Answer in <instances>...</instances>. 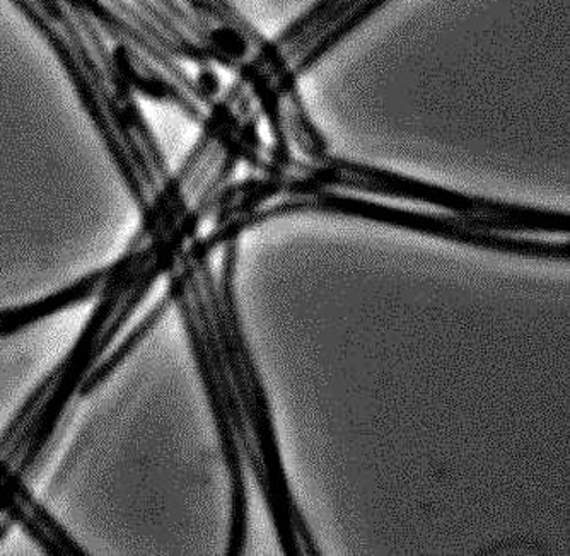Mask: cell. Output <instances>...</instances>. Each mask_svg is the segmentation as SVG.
I'll use <instances>...</instances> for the list:
<instances>
[{
    "instance_id": "cell-1",
    "label": "cell",
    "mask_w": 570,
    "mask_h": 556,
    "mask_svg": "<svg viewBox=\"0 0 570 556\" xmlns=\"http://www.w3.org/2000/svg\"><path fill=\"white\" fill-rule=\"evenodd\" d=\"M236 258H238V241L227 242L224 246L220 286H217L214 278L210 258L194 261V267L209 305L210 318L219 340L220 356L226 364L230 383L235 386L243 415L248 424L249 434L261 456L265 476V492L262 495L277 530L282 553L287 556H301L303 553L320 555L322 552L316 546L309 527L306 526V520L291 494L289 481L285 476L284 463L278 449L271 401L243 330L235 296Z\"/></svg>"
},
{
    "instance_id": "cell-2",
    "label": "cell",
    "mask_w": 570,
    "mask_h": 556,
    "mask_svg": "<svg viewBox=\"0 0 570 556\" xmlns=\"http://www.w3.org/2000/svg\"><path fill=\"white\" fill-rule=\"evenodd\" d=\"M316 212L330 216L354 217L384 226L399 227L419 235L446 239L458 245L489 251L505 252L515 257L540 258V260L569 261V241H543V239L514 238L502 232H528L521 224L489 217L439 216V214L415 212L396 209L377 201L348 197L336 191L318 190L311 195H294L275 206L256 209L245 216L227 220L236 236L278 217L293 214Z\"/></svg>"
},
{
    "instance_id": "cell-3",
    "label": "cell",
    "mask_w": 570,
    "mask_h": 556,
    "mask_svg": "<svg viewBox=\"0 0 570 556\" xmlns=\"http://www.w3.org/2000/svg\"><path fill=\"white\" fill-rule=\"evenodd\" d=\"M168 294L173 305L178 308L179 316L184 319L188 341H190L194 359L197 363L202 385H204L214 421H216L217 434H219L220 449H223L224 463H226L227 475L230 484V523L229 539H227V555H243L248 543V490H246L245 466H243V454L236 439L235 427L224 403L220 393L217 374L210 363L207 347H205L204 335L195 318L194 306H191L190 294H188L187 278L179 268L169 274Z\"/></svg>"
},
{
    "instance_id": "cell-4",
    "label": "cell",
    "mask_w": 570,
    "mask_h": 556,
    "mask_svg": "<svg viewBox=\"0 0 570 556\" xmlns=\"http://www.w3.org/2000/svg\"><path fill=\"white\" fill-rule=\"evenodd\" d=\"M12 2L31 19L35 27L43 33L48 43L56 50L63 69H66L67 76H69L70 82L73 85V89H76L77 96H79V101H81L86 113L89 115L92 123H95L99 137H101L102 142L107 146L115 166H117L118 171H120L125 187L128 188V191L132 195L134 201H136L137 207H139L140 212H142V210H146V207L149 206V191L144 187L132 159H130L127 149H125L124 143H121L114 123H111L107 111L102 108L98 92L92 88L91 81H89L88 76H86L85 69H82L81 62H79L76 53H73L69 41L53 27V22L48 21V19L41 14L40 9L33 4V0H12Z\"/></svg>"
},
{
    "instance_id": "cell-5",
    "label": "cell",
    "mask_w": 570,
    "mask_h": 556,
    "mask_svg": "<svg viewBox=\"0 0 570 556\" xmlns=\"http://www.w3.org/2000/svg\"><path fill=\"white\" fill-rule=\"evenodd\" d=\"M171 306V297L166 292L165 296L158 300V305L154 306V308L147 312L146 318H144L142 321H140L139 325L128 334V337L121 341L120 347H118L117 350H115L114 354L105 360V363L99 364L98 367H92L91 373L85 377V381H82L79 389H77L79 396H81V398H86V396L91 395L98 386H101L102 383L107 381V377L110 376V374L120 366L121 360H124L125 357H127L128 354H130V351H132L134 348H136L137 345L147 337V335H149V331L153 330L154 326L161 321L163 316L169 311Z\"/></svg>"
},
{
    "instance_id": "cell-6",
    "label": "cell",
    "mask_w": 570,
    "mask_h": 556,
    "mask_svg": "<svg viewBox=\"0 0 570 556\" xmlns=\"http://www.w3.org/2000/svg\"><path fill=\"white\" fill-rule=\"evenodd\" d=\"M386 2H390V0H362L361 4L355 6L347 16L336 22L335 27L330 28L299 57L296 66L293 67L297 78H303L304 73L309 72L335 44L341 43L348 33L361 27L362 22L371 18L377 9L383 8Z\"/></svg>"
},
{
    "instance_id": "cell-7",
    "label": "cell",
    "mask_w": 570,
    "mask_h": 556,
    "mask_svg": "<svg viewBox=\"0 0 570 556\" xmlns=\"http://www.w3.org/2000/svg\"><path fill=\"white\" fill-rule=\"evenodd\" d=\"M12 526H14V520H12L11 517H6V519L0 523V542L9 535V530L12 529Z\"/></svg>"
}]
</instances>
